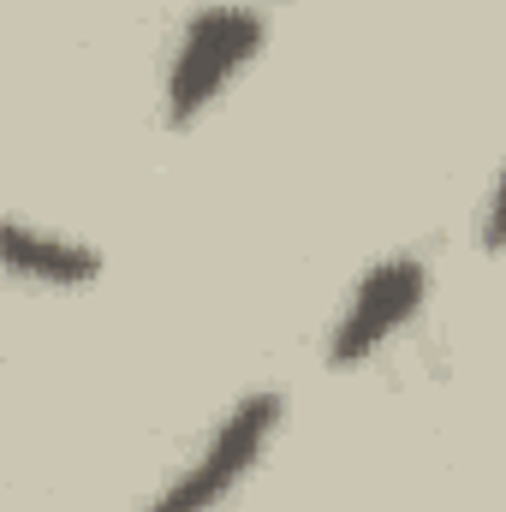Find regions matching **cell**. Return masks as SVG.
Wrapping results in <instances>:
<instances>
[{"label": "cell", "instance_id": "cell-4", "mask_svg": "<svg viewBox=\"0 0 506 512\" xmlns=\"http://www.w3.org/2000/svg\"><path fill=\"white\" fill-rule=\"evenodd\" d=\"M0 268L12 280L48 286V292H78V286H90L102 274V251L72 239V233L36 227L24 215H0Z\"/></svg>", "mask_w": 506, "mask_h": 512}, {"label": "cell", "instance_id": "cell-2", "mask_svg": "<svg viewBox=\"0 0 506 512\" xmlns=\"http://www.w3.org/2000/svg\"><path fill=\"white\" fill-rule=\"evenodd\" d=\"M280 411H286L280 393H245V399L209 429V441L197 447V459H191L173 483H161V495L143 512H215L221 501H233L239 483L262 465V453H268V441H274V429H280Z\"/></svg>", "mask_w": 506, "mask_h": 512}, {"label": "cell", "instance_id": "cell-1", "mask_svg": "<svg viewBox=\"0 0 506 512\" xmlns=\"http://www.w3.org/2000/svg\"><path fill=\"white\" fill-rule=\"evenodd\" d=\"M268 42V12L251 0H215L197 6L167 54V84H161V120L167 126H197L262 54Z\"/></svg>", "mask_w": 506, "mask_h": 512}, {"label": "cell", "instance_id": "cell-3", "mask_svg": "<svg viewBox=\"0 0 506 512\" xmlns=\"http://www.w3.org/2000/svg\"><path fill=\"white\" fill-rule=\"evenodd\" d=\"M429 304V262L423 256H387L376 262L352 298L340 304V322L328 334V364L334 370H358L370 364L387 340H399Z\"/></svg>", "mask_w": 506, "mask_h": 512}]
</instances>
